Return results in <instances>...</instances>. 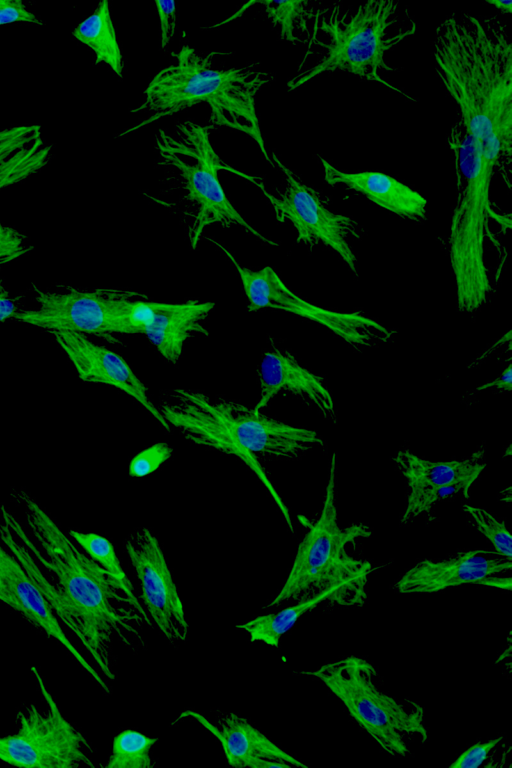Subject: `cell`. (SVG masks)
<instances>
[{
	"label": "cell",
	"mask_w": 512,
	"mask_h": 768,
	"mask_svg": "<svg viewBox=\"0 0 512 768\" xmlns=\"http://www.w3.org/2000/svg\"><path fill=\"white\" fill-rule=\"evenodd\" d=\"M158 737L149 736L135 727H121L112 737V748L105 768H156L159 759Z\"/></svg>",
	"instance_id": "obj_25"
},
{
	"label": "cell",
	"mask_w": 512,
	"mask_h": 768,
	"mask_svg": "<svg viewBox=\"0 0 512 768\" xmlns=\"http://www.w3.org/2000/svg\"><path fill=\"white\" fill-rule=\"evenodd\" d=\"M482 5L489 7L492 13L508 18L512 13V1L511 0H492L483 1Z\"/></svg>",
	"instance_id": "obj_34"
},
{
	"label": "cell",
	"mask_w": 512,
	"mask_h": 768,
	"mask_svg": "<svg viewBox=\"0 0 512 768\" xmlns=\"http://www.w3.org/2000/svg\"><path fill=\"white\" fill-rule=\"evenodd\" d=\"M330 189H342L350 197L365 200L375 207L414 225L430 218L429 200L400 176L382 169L348 170L322 153L312 155Z\"/></svg>",
	"instance_id": "obj_22"
},
{
	"label": "cell",
	"mask_w": 512,
	"mask_h": 768,
	"mask_svg": "<svg viewBox=\"0 0 512 768\" xmlns=\"http://www.w3.org/2000/svg\"><path fill=\"white\" fill-rule=\"evenodd\" d=\"M72 37L91 52L94 65L105 68L117 81H124L127 60L110 1L97 2L91 12L75 24Z\"/></svg>",
	"instance_id": "obj_24"
},
{
	"label": "cell",
	"mask_w": 512,
	"mask_h": 768,
	"mask_svg": "<svg viewBox=\"0 0 512 768\" xmlns=\"http://www.w3.org/2000/svg\"><path fill=\"white\" fill-rule=\"evenodd\" d=\"M27 306L26 291L13 293L2 271H0V323H12Z\"/></svg>",
	"instance_id": "obj_33"
},
{
	"label": "cell",
	"mask_w": 512,
	"mask_h": 768,
	"mask_svg": "<svg viewBox=\"0 0 512 768\" xmlns=\"http://www.w3.org/2000/svg\"><path fill=\"white\" fill-rule=\"evenodd\" d=\"M320 605L333 609H350L343 593L338 588H330L292 603L264 610L261 614L241 621L235 628L244 632L251 642H260L279 649L283 637L304 615Z\"/></svg>",
	"instance_id": "obj_23"
},
{
	"label": "cell",
	"mask_w": 512,
	"mask_h": 768,
	"mask_svg": "<svg viewBox=\"0 0 512 768\" xmlns=\"http://www.w3.org/2000/svg\"><path fill=\"white\" fill-rule=\"evenodd\" d=\"M174 457V447L166 441H156L137 451L128 463V478L140 480L161 471Z\"/></svg>",
	"instance_id": "obj_29"
},
{
	"label": "cell",
	"mask_w": 512,
	"mask_h": 768,
	"mask_svg": "<svg viewBox=\"0 0 512 768\" xmlns=\"http://www.w3.org/2000/svg\"><path fill=\"white\" fill-rule=\"evenodd\" d=\"M35 248L25 231L0 218V271L29 256Z\"/></svg>",
	"instance_id": "obj_30"
},
{
	"label": "cell",
	"mask_w": 512,
	"mask_h": 768,
	"mask_svg": "<svg viewBox=\"0 0 512 768\" xmlns=\"http://www.w3.org/2000/svg\"><path fill=\"white\" fill-rule=\"evenodd\" d=\"M198 723L220 744L225 764L236 768H307L310 765L272 740L240 712L211 707L209 713L183 710L170 726Z\"/></svg>",
	"instance_id": "obj_19"
},
{
	"label": "cell",
	"mask_w": 512,
	"mask_h": 768,
	"mask_svg": "<svg viewBox=\"0 0 512 768\" xmlns=\"http://www.w3.org/2000/svg\"><path fill=\"white\" fill-rule=\"evenodd\" d=\"M486 445L481 443L470 454L449 460H431L414 452L409 443L401 444L392 455V464L404 484L399 525L415 521H438L439 504L460 499L468 501L486 467Z\"/></svg>",
	"instance_id": "obj_14"
},
{
	"label": "cell",
	"mask_w": 512,
	"mask_h": 768,
	"mask_svg": "<svg viewBox=\"0 0 512 768\" xmlns=\"http://www.w3.org/2000/svg\"><path fill=\"white\" fill-rule=\"evenodd\" d=\"M53 342L66 356L78 378L89 384L105 385L132 399L166 433L170 429L145 383L127 359L111 347L72 331H50Z\"/></svg>",
	"instance_id": "obj_21"
},
{
	"label": "cell",
	"mask_w": 512,
	"mask_h": 768,
	"mask_svg": "<svg viewBox=\"0 0 512 768\" xmlns=\"http://www.w3.org/2000/svg\"><path fill=\"white\" fill-rule=\"evenodd\" d=\"M122 548L149 630L174 648L187 644L190 622L159 535L148 526L134 527L124 537Z\"/></svg>",
	"instance_id": "obj_15"
},
{
	"label": "cell",
	"mask_w": 512,
	"mask_h": 768,
	"mask_svg": "<svg viewBox=\"0 0 512 768\" xmlns=\"http://www.w3.org/2000/svg\"><path fill=\"white\" fill-rule=\"evenodd\" d=\"M302 535L291 566L264 610L277 608L330 588H338L350 609L364 606L373 562L364 557L362 541L373 528L365 522L342 525L339 514L338 453L329 459L322 501L317 513L300 519Z\"/></svg>",
	"instance_id": "obj_7"
},
{
	"label": "cell",
	"mask_w": 512,
	"mask_h": 768,
	"mask_svg": "<svg viewBox=\"0 0 512 768\" xmlns=\"http://www.w3.org/2000/svg\"><path fill=\"white\" fill-rule=\"evenodd\" d=\"M30 671L41 699L15 708L13 731L0 734V762L23 768L103 767L87 734L62 712L40 668Z\"/></svg>",
	"instance_id": "obj_11"
},
{
	"label": "cell",
	"mask_w": 512,
	"mask_h": 768,
	"mask_svg": "<svg viewBox=\"0 0 512 768\" xmlns=\"http://www.w3.org/2000/svg\"><path fill=\"white\" fill-rule=\"evenodd\" d=\"M18 516L0 506V541L40 588L68 634L109 684L119 676L122 647L137 656L149 648L146 616L131 590L94 562L25 489L12 496Z\"/></svg>",
	"instance_id": "obj_1"
},
{
	"label": "cell",
	"mask_w": 512,
	"mask_h": 768,
	"mask_svg": "<svg viewBox=\"0 0 512 768\" xmlns=\"http://www.w3.org/2000/svg\"><path fill=\"white\" fill-rule=\"evenodd\" d=\"M14 181V165L10 160L0 162V192L12 186Z\"/></svg>",
	"instance_id": "obj_35"
},
{
	"label": "cell",
	"mask_w": 512,
	"mask_h": 768,
	"mask_svg": "<svg viewBox=\"0 0 512 768\" xmlns=\"http://www.w3.org/2000/svg\"><path fill=\"white\" fill-rule=\"evenodd\" d=\"M210 243L234 268L239 278L247 311L274 310L315 323L343 341L353 350H366L390 344L395 332L377 319L360 312H342L309 302L282 279L269 265L248 266L220 240L207 236Z\"/></svg>",
	"instance_id": "obj_13"
},
{
	"label": "cell",
	"mask_w": 512,
	"mask_h": 768,
	"mask_svg": "<svg viewBox=\"0 0 512 768\" xmlns=\"http://www.w3.org/2000/svg\"><path fill=\"white\" fill-rule=\"evenodd\" d=\"M156 405L175 434L189 444L235 459L261 483L286 528L295 523L266 464L298 462L312 451L327 450L317 430L292 424L223 393L199 388H165Z\"/></svg>",
	"instance_id": "obj_4"
},
{
	"label": "cell",
	"mask_w": 512,
	"mask_h": 768,
	"mask_svg": "<svg viewBox=\"0 0 512 768\" xmlns=\"http://www.w3.org/2000/svg\"><path fill=\"white\" fill-rule=\"evenodd\" d=\"M511 745L504 733L478 739L464 747L448 764L449 768L510 766Z\"/></svg>",
	"instance_id": "obj_26"
},
{
	"label": "cell",
	"mask_w": 512,
	"mask_h": 768,
	"mask_svg": "<svg viewBox=\"0 0 512 768\" xmlns=\"http://www.w3.org/2000/svg\"><path fill=\"white\" fill-rule=\"evenodd\" d=\"M322 684L354 725L394 759L414 756L430 740L425 708L384 687L378 667L363 655H342L317 668L296 672Z\"/></svg>",
	"instance_id": "obj_9"
},
{
	"label": "cell",
	"mask_w": 512,
	"mask_h": 768,
	"mask_svg": "<svg viewBox=\"0 0 512 768\" xmlns=\"http://www.w3.org/2000/svg\"><path fill=\"white\" fill-rule=\"evenodd\" d=\"M215 303L188 299L161 302L142 293L130 301L126 312V336H141L168 365L176 367L186 345L209 334Z\"/></svg>",
	"instance_id": "obj_17"
},
{
	"label": "cell",
	"mask_w": 512,
	"mask_h": 768,
	"mask_svg": "<svg viewBox=\"0 0 512 768\" xmlns=\"http://www.w3.org/2000/svg\"><path fill=\"white\" fill-rule=\"evenodd\" d=\"M266 163L277 172L276 182L269 183L265 174L247 173L225 161L222 172L257 188L276 223L294 233L296 245L332 253L357 279L359 255L355 243L366 236L365 226L353 215L335 210L331 195L306 182L295 167L283 161L275 148H268Z\"/></svg>",
	"instance_id": "obj_10"
},
{
	"label": "cell",
	"mask_w": 512,
	"mask_h": 768,
	"mask_svg": "<svg viewBox=\"0 0 512 768\" xmlns=\"http://www.w3.org/2000/svg\"><path fill=\"white\" fill-rule=\"evenodd\" d=\"M44 26L45 21L20 0H0V27L6 25Z\"/></svg>",
	"instance_id": "obj_32"
},
{
	"label": "cell",
	"mask_w": 512,
	"mask_h": 768,
	"mask_svg": "<svg viewBox=\"0 0 512 768\" xmlns=\"http://www.w3.org/2000/svg\"><path fill=\"white\" fill-rule=\"evenodd\" d=\"M512 560L490 547L464 548L414 560L392 583L401 595L438 594L478 585L510 591Z\"/></svg>",
	"instance_id": "obj_16"
},
{
	"label": "cell",
	"mask_w": 512,
	"mask_h": 768,
	"mask_svg": "<svg viewBox=\"0 0 512 768\" xmlns=\"http://www.w3.org/2000/svg\"><path fill=\"white\" fill-rule=\"evenodd\" d=\"M0 604L36 633L57 643L91 678L105 696L113 694L58 620L40 588L16 556L0 541Z\"/></svg>",
	"instance_id": "obj_20"
},
{
	"label": "cell",
	"mask_w": 512,
	"mask_h": 768,
	"mask_svg": "<svg viewBox=\"0 0 512 768\" xmlns=\"http://www.w3.org/2000/svg\"><path fill=\"white\" fill-rule=\"evenodd\" d=\"M166 62L144 87L140 101L129 108L136 122L115 134L122 139L164 119L205 106V122L214 133L229 130L253 141L266 162L268 146L257 110L258 95L278 81L276 72L259 60L231 64L234 50H209L194 46L185 30L177 45L164 53Z\"/></svg>",
	"instance_id": "obj_3"
},
{
	"label": "cell",
	"mask_w": 512,
	"mask_h": 768,
	"mask_svg": "<svg viewBox=\"0 0 512 768\" xmlns=\"http://www.w3.org/2000/svg\"><path fill=\"white\" fill-rule=\"evenodd\" d=\"M67 533L94 562L135 593L131 579L124 570L116 547L109 537L76 528H69Z\"/></svg>",
	"instance_id": "obj_27"
},
{
	"label": "cell",
	"mask_w": 512,
	"mask_h": 768,
	"mask_svg": "<svg viewBox=\"0 0 512 768\" xmlns=\"http://www.w3.org/2000/svg\"><path fill=\"white\" fill-rule=\"evenodd\" d=\"M420 28L412 7L397 0L323 1L314 34L286 90L294 93L315 79L343 74L388 90L406 104H418V95L394 81L392 75L405 67L392 63L389 55Z\"/></svg>",
	"instance_id": "obj_5"
},
{
	"label": "cell",
	"mask_w": 512,
	"mask_h": 768,
	"mask_svg": "<svg viewBox=\"0 0 512 768\" xmlns=\"http://www.w3.org/2000/svg\"><path fill=\"white\" fill-rule=\"evenodd\" d=\"M461 509L470 526L485 539L489 547L502 557L512 560V535L506 519L468 501L461 503Z\"/></svg>",
	"instance_id": "obj_28"
},
{
	"label": "cell",
	"mask_w": 512,
	"mask_h": 768,
	"mask_svg": "<svg viewBox=\"0 0 512 768\" xmlns=\"http://www.w3.org/2000/svg\"><path fill=\"white\" fill-rule=\"evenodd\" d=\"M28 306L13 320L50 331H72L119 344L126 337V312L131 300L143 292L126 287L82 286L65 281L25 289Z\"/></svg>",
	"instance_id": "obj_12"
},
{
	"label": "cell",
	"mask_w": 512,
	"mask_h": 768,
	"mask_svg": "<svg viewBox=\"0 0 512 768\" xmlns=\"http://www.w3.org/2000/svg\"><path fill=\"white\" fill-rule=\"evenodd\" d=\"M259 396L255 411L267 412L277 397L291 398L336 424L338 413L326 378L308 368L283 340L266 338L256 368Z\"/></svg>",
	"instance_id": "obj_18"
},
{
	"label": "cell",
	"mask_w": 512,
	"mask_h": 768,
	"mask_svg": "<svg viewBox=\"0 0 512 768\" xmlns=\"http://www.w3.org/2000/svg\"><path fill=\"white\" fill-rule=\"evenodd\" d=\"M434 76L473 136L488 180L512 187V35L508 18L457 9L434 27Z\"/></svg>",
	"instance_id": "obj_2"
},
{
	"label": "cell",
	"mask_w": 512,
	"mask_h": 768,
	"mask_svg": "<svg viewBox=\"0 0 512 768\" xmlns=\"http://www.w3.org/2000/svg\"><path fill=\"white\" fill-rule=\"evenodd\" d=\"M158 19L159 51L167 52L179 32L180 5L177 1H155Z\"/></svg>",
	"instance_id": "obj_31"
},
{
	"label": "cell",
	"mask_w": 512,
	"mask_h": 768,
	"mask_svg": "<svg viewBox=\"0 0 512 768\" xmlns=\"http://www.w3.org/2000/svg\"><path fill=\"white\" fill-rule=\"evenodd\" d=\"M445 146L454 175L450 212L448 255L460 313H479L491 297L486 243L492 220L500 222L491 199L488 180L476 142L454 111L445 135Z\"/></svg>",
	"instance_id": "obj_8"
},
{
	"label": "cell",
	"mask_w": 512,
	"mask_h": 768,
	"mask_svg": "<svg viewBox=\"0 0 512 768\" xmlns=\"http://www.w3.org/2000/svg\"><path fill=\"white\" fill-rule=\"evenodd\" d=\"M213 133L205 121L193 117H175L159 128L152 144L158 189L139 194L177 220L190 250H197L214 227H238L262 245H281L258 230L224 191L219 178L224 160L215 150Z\"/></svg>",
	"instance_id": "obj_6"
}]
</instances>
